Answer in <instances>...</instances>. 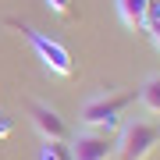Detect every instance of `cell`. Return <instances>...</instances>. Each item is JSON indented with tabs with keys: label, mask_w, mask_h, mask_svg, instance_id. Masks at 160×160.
<instances>
[{
	"label": "cell",
	"mask_w": 160,
	"mask_h": 160,
	"mask_svg": "<svg viewBox=\"0 0 160 160\" xmlns=\"http://www.w3.org/2000/svg\"><path fill=\"white\" fill-rule=\"evenodd\" d=\"M139 103L149 110V114H160V75H149L139 89Z\"/></svg>",
	"instance_id": "52a82bcc"
},
{
	"label": "cell",
	"mask_w": 160,
	"mask_h": 160,
	"mask_svg": "<svg viewBox=\"0 0 160 160\" xmlns=\"http://www.w3.org/2000/svg\"><path fill=\"white\" fill-rule=\"evenodd\" d=\"M146 7H149V0H118V14L132 32L146 29Z\"/></svg>",
	"instance_id": "8992f818"
},
{
	"label": "cell",
	"mask_w": 160,
	"mask_h": 160,
	"mask_svg": "<svg viewBox=\"0 0 160 160\" xmlns=\"http://www.w3.org/2000/svg\"><path fill=\"white\" fill-rule=\"evenodd\" d=\"M157 142H160V128H153L149 121H135V125H125L121 142L114 149H118V160H146Z\"/></svg>",
	"instance_id": "7a4b0ae2"
},
{
	"label": "cell",
	"mask_w": 160,
	"mask_h": 160,
	"mask_svg": "<svg viewBox=\"0 0 160 160\" xmlns=\"http://www.w3.org/2000/svg\"><path fill=\"white\" fill-rule=\"evenodd\" d=\"M29 118H32L36 132H39L46 142H64V139H68V121H64L50 103H32V107H29Z\"/></svg>",
	"instance_id": "5b68a950"
},
{
	"label": "cell",
	"mask_w": 160,
	"mask_h": 160,
	"mask_svg": "<svg viewBox=\"0 0 160 160\" xmlns=\"http://www.w3.org/2000/svg\"><path fill=\"white\" fill-rule=\"evenodd\" d=\"M153 22H160V0H149V7H146V29Z\"/></svg>",
	"instance_id": "30bf717a"
},
{
	"label": "cell",
	"mask_w": 160,
	"mask_h": 160,
	"mask_svg": "<svg viewBox=\"0 0 160 160\" xmlns=\"http://www.w3.org/2000/svg\"><path fill=\"white\" fill-rule=\"evenodd\" d=\"M135 100V89H125V92H107V96H96L89 100L86 107H82V125L92 128V132H110L121 121V114H125V107Z\"/></svg>",
	"instance_id": "6da1fadb"
},
{
	"label": "cell",
	"mask_w": 160,
	"mask_h": 160,
	"mask_svg": "<svg viewBox=\"0 0 160 160\" xmlns=\"http://www.w3.org/2000/svg\"><path fill=\"white\" fill-rule=\"evenodd\" d=\"M149 39H153V46L160 50V22H153V25H149Z\"/></svg>",
	"instance_id": "8fae6325"
},
{
	"label": "cell",
	"mask_w": 160,
	"mask_h": 160,
	"mask_svg": "<svg viewBox=\"0 0 160 160\" xmlns=\"http://www.w3.org/2000/svg\"><path fill=\"white\" fill-rule=\"evenodd\" d=\"M22 36L32 43V50L39 53V61L50 68L53 75H61V78H71L75 75V61H71V53L64 50L61 43H53V39H46L43 32H36V29H29V25H22Z\"/></svg>",
	"instance_id": "3957f363"
},
{
	"label": "cell",
	"mask_w": 160,
	"mask_h": 160,
	"mask_svg": "<svg viewBox=\"0 0 160 160\" xmlns=\"http://www.w3.org/2000/svg\"><path fill=\"white\" fill-rule=\"evenodd\" d=\"M114 157V142L107 139V132H78V139L71 142V160H110Z\"/></svg>",
	"instance_id": "277c9868"
},
{
	"label": "cell",
	"mask_w": 160,
	"mask_h": 160,
	"mask_svg": "<svg viewBox=\"0 0 160 160\" xmlns=\"http://www.w3.org/2000/svg\"><path fill=\"white\" fill-rule=\"evenodd\" d=\"M46 7H50L53 14H61V18H71V14H75L71 0H46Z\"/></svg>",
	"instance_id": "9c48e42d"
},
{
	"label": "cell",
	"mask_w": 160,
	"mask_h": 160,
	"mask_svg": "<svg viewBox=\"0 0 160 160\" xmlns=\"http://www.w3.org/2000/svg\"><path fill=\"white\" fill-rule=\"evenodd\" d=\"M39 160H71V149L64 146V142H43Z\"/></svg>",
	"instance_id": "ba28073f"
}]
</instances>
